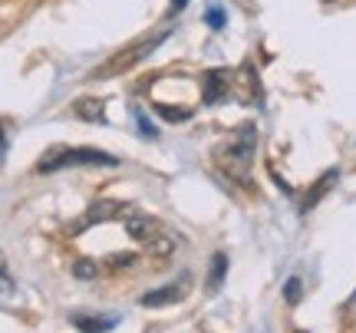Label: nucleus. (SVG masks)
Returning <instances> with one entry per match:
<instances>
[{
	"mask_svg": "<svg viewBox=\"0 0 356 333\" xmlns=\"http://www.w3.org/2000/svg\"><path fill=\"white\" fill-rule=\"evenodd\" d=\"M225 270H228V257L215 254L211 257V270H208V291H218L221 281H225Z\"/></svg>",
	"mask_w": 356,
	"mask_h": 333,
	"instance_id": "obj_7",
	"label": "nucleus"
},
{
	"mask_svg": "<svg viewBox=\"0 0 356 333\" xmlns=\"http://www.w3.org/2000/svg\"><path fill=\"white\" fill-rule=\"evenodd\" d=\"M76 274H79V277H92V274H96V268H92V264H86V261H79Z\"/></svg>",
	"mask_w": 356,
	"mask_h": 333,
	"instance_id": "obj_14",
	"label": "nucleus"
},
{
	"mask_svg": "<svg viewBox=\"0 0 356 333\" xmlns=\"http://www.w3.org/2000/svg\"><path fill=\"white\" fill-rule=\"evenodd\" d=\"M188 294V284L181 281L168 284V287H159V291H149V294H142V307H162V304H172V300H181V297Z\"/></svg>",
	"mask_w": 356,
	"mask_h": 333,
	"instance_id": "obj_4",
	"label": "nucleus"
},
{
	"mask_svg": "<svg viewBox=\"0 0 356 333\" xmlns=\"http://www.w3.org/2000/svg\"><path fill=\"white\" fill-rule=\"evenodd\" d=\"M228 92V73L225 70H208L204 73V103H221Z\"/></svg>",
	"mask_w": 356,
	"mask_h": 333,
	"instance_id": "obj_5",
	"label": "nucleus"
},
{
	"mask_svg": "<svg viewBox=\"0 0 356 333\" xmlns=\"http://www.w3.org/2000/svg\"><path fill=\"white\" fill-rule=\"evenodd\" d=\"M208 26H211V30H221V26H225V13H221V7H208Z\"/></svg>",
	"mask_w": 356,
	"mask_h": 333,
	"instance_id": "obj_12",
	"label": "nucleus"
},
{
	"mask_svg": "<svg viewBox=\"0 0 356 333\" xmlns=\"http://www.w3.org/2000/svg\"><path fill=\"white\" fill-rule=\"evenodd\" d=\"M115 323H119V317H83V314L73 317V327L79 333H109Z\"/></svg>",
	"mask_w": 356,
	"mask_h": 333,
	"instance_id": "obj_6",
	"label": "nucleus"
},
{
	"mask_svg": "<svg viewBox=\"0 0 356 333\" xmlns=\"http://www.w3.org/2000/svg\"><path fill=\"white\" fill-rule=\"evenodd\" d=\"M254 145H257V129L254 126H241L228 139V145L221 149V162L228 165V172L238 181H244L248 179V172H251V162H254Z\"/></svg>",
	"mask_w": 356,
	"mask_h": 333,
	"instance_id": "obj_2",
	"label": "nucleus"
},
{
	"mask_svg": "<svg viewBox=\"0 0 356 333\" xmlns=\"http://www.w3.org/2000/svg\"><path fill=\"white\" fill-rule=\"evenodd\" d=\"M155 109H159V113L165 115L168 122H185V119H188V115H191L188 109H172V106H162V103L155 106Z\"/></svg>",
	"mask_w": 356,
	"mask_h": 333,
	"instance_id": "obj_10",
	"label": "nucleus"
},
{
	"mask_svg": "<svg viewBox=\"0 0 356 333\" xmlns=\"http://www.w3.org/2000/svg\"><path fill=\"white\" fill-rule=\"evenodd\" d=\"M132 113H136V122H139V132H142V136H149V139H155L159 132H155V129H152V122H149V119L142 115V109H132Z\"/></svg>",
	"mask_w": 356,
	"mask_h": 333,
	"instance_id": "obj_11",
	"label": "nucleus"
},
{
	"mask_svg": "<svg viewBox=\"0 0 356 333\" xmlns=\"http://www.w3.org/2000/svg\"><path fill=\"white\" fill-rule=\"evenodd\" d=\"M284 297H287L291 304H297V300H300V281H297V277H291V281H287V287H284Z\"/></svg>",
	"mask_w": 356,
	"mask_h": 333,
	"instance_id": "obj_13",
	"label": "nucleus"
},
{
	"mask_svg": "<svg viewBox=\"0 0 356 333\" xmlns=\"http://www.w3.org/2000/svg\"><path fill=\"white\" fill-rule=\"evenodd\" d=\"M73 165H119V159L99 152V149H50L37 162V172L53 175L60 168H73Z\"/></svg>",
	"mask_w": 356,
	"mask_h": 333,
	"instance_id": "obj_1",
	"label": "nucleus"
},
{
	"mask_svg": "<svg viewBox=\"0 0 356 333\" xmlns=\"http://www.w3.org/2000/svg\"><path fill=\"white\" fill-rule=\"evenodd\" d=\"M333 181H337V168H333V172H327V175H323V181H320L317 188H314V192L307 195V202H304V211H307V208H314V202H317L320 195H323V192H327V188H330Z\"/></svg>",
	"mask_w": 356,
	"mask_h": 333,
	"instance_id": "obj_9",
	"label": "nucleus"
},
{
	"mask_svg": "<svg viewBox=\"0 0 356 333\" xmlns=\"http://www.w3.org/2000/svg\"><path fill=\"white\" fill-rule=\"evenodd\" d=\"M76 113L83 115V119H92V122L99 119V122H102V99H79Z\"/></svg>",
	"mask_w": 356,
	"mask_h": 333,
	"instance_id": "obj_8",
	"label": "nucleus"
},
{
	"mask_svg": "<svg viewBox=\"0 0 356 333\" xmlns=\"http://www.w3.org/2000/svg\"><path fill=\"white\" fill-rule=\"evenodd\" d=\"M165 37H168V33H165V30H162V33H155L152 40H145V43H139V47H136V50H132V53H126V56H115L113 63H109V66H106V70H102V76H113L115 70H126V66L139 63L142 56H149V53H152L155 47H159V43H162V40H165Z\"/></svg>",
	"mask_w": 356,
	"mask_h": 333,
	"instance_id": "obj_3",
	"label": "nucleus"
},
{
	"mask_svg": "<svg viewBox=\"0 0 356 333\" xmlns=\"http://www.w3.org/2000/svg\"><path fill=\"white\" fill-rule=\"evenodd\" d=\"M185 3H188V0H172V7H168V10H172V13H178V10H181V7H185Z\"/></svg>",
	"mask_w": 356,
	"mask_h": 333,
	"instance_id": "obj_15",
	"label": "nucleus"
}]
</instances>
